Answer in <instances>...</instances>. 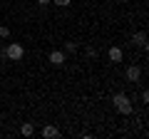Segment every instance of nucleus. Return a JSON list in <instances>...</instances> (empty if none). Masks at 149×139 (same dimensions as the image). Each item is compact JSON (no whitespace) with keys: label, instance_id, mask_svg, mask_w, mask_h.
I'll return each mask as SVG.
<instances>
[{"label":"nucleus","instance_id":"obj_7","mask_svg":"<svg viewBox=\"0 0 149 139\" xmlns=\"http://www.w3.org/2000/svg\"><path fill=\"white\" fill-rule=\"evenodd\" d=\"M42 137H45V139H52V137H60V129H57V127H52V124H47V127L42 129Z\"/></svg>","mask_w":149,"mask_h":139},{"label":"nucleus","instance_id":"obj_2","mask_svg":"<svg viewBox=\"0 0 149 139\" xmlns=\"http://www.w3.org/2000/svg\"><path fill=\"white\" fill-rule=\"evenodd\" d=\"M5 55L13 60V62H20L22 55H25V50H22L20 42H10V45H8V50H5Z\"/></svg>","mask_w":149,"mask_h":139},{"label":"nucleus","instance_id":"obj_4","mask_svg":"<svg viewBox=\"0 0 149 139\" xmlns=\"http://www.w3.org/2000/svg\"><path fill=\"white\" fill-rule=\"evenodd\" d=\"M139 77H142V70H139L137 65H129V67H127V80L129 82H137Z\"/></svg>","mask_w":149,"mask_h":139},{"label":"nucleus","instance_id":"obj_10","mask_svg":"<svg viewBox=\"0 0 149 139\" xmlns=\"http://www.w3.org/2000/svg\"><path fill=\"white\" fill-rule=\"evenodd\" d=\"M77 50V42H65V52H74Z\"/></svg>","mask_w":149,"mask_h":139},{"label":"nucleus","instance_id":"obj_5","mask_svg":"<svg viewBox=\"0 0 149 139\" xmlns=\"http://www.w3.org/2000/svg\"><path fill=\"white\" fill-rule=\"evenodd\" d=\"M132 42L139 45V47H147V32H144V30L134 32V35H132Z\"/></svg>","mask_w":149,"mask_h":139},{"label":"nucleus","instance_id":"obj_6","mask_svg":"<svg viewBox=\"0 0 149 139\" xmlns=\"http://www.w3.org/2000/svg\"><path fill=\"white\" fill-rule=\"evenodd\" d=\"M109 60L112 62H122V57H124V52H122V47H117V45H114V47H109Z\"/></svg>","mask_w":149,"mask_h":139},{"label":"nucleus","instance_id":"obj_12","mask_svg":"<svg viewBox=\"0 0 149 139\" xmlns=\"http://www.w3.org/2000/svg\"><path fill=\"white\" fill-rule=\"evenodd\" d=\"M50 3H52V0H37V5H40V8H47Z\"/></svg>","mask_w":149,"mask_h":139},{"label":"nucleus","instance_id":"obj_1","mask_svg":"<svg viewBox=\"0 0 149 139\" xmlns=\"http://www.w3.org/2000/svg\"><path fill=\"white\" fill-rule=\"evenodd\" d=\"M112 102H114V107H117V112H119V114H132V112H134L132 99H129L127 95H122V92H117V95L112 97Z\"/></svg>","mask_w":149,"mask_h":139},{"label":"nucleus","instance_id":"obj_3","mask_svg":"<svg viewBox=\"0 0 149 139\" xmlns=\"http://www.w3.org/2000/svg\"><path fill=\"white\" fill-rule=\"evenodd\" d=\"M50 62H52L55 67H62L65 65V50H52V52H50Z\"/></svg>","mask_w":149,"mask_h":139},{"label":"nucleus","instance_id":"obj_11","mask_svg":"<svg viewBox=\"0 0 149 139\" xmlns=\"http://www.w3.org/2000/svg\"><path fill=\"white\" fill-rule=\"evenodd\" d=\"M52 3H55V5H57V8H67L70 3H72V0H52Z\"/></svg>","mask_w":149,"mask_h":139},{"label":"nucleus","instance_id":"obj_9","mask_svg":"<svg viewBox=\"0 0 149 139\" xmlns=\"http://www.w3.org/2000/svg\"><path fill=\"white\" fill-rule=\"evenodd\" d=\"M5 38H10V30L5 25H0V40H5Z\"/></svg>","mask_w":149,"mask_h":139},{"label":"nucleus","instance_id":"obj_8","mask_svg":"<svg viewBox=\"0 0 149 139\" xmlns=\"http://www.w3.org/2000/svg\"><path fill=\"white\" fill-rule=\"evenodd\" d=\"M20 134H22V137H32V134H35V127H32L30 122H25V124L20 127Z\"/></svg>","mask_w":149,"mask_h":139}]
</instances>
